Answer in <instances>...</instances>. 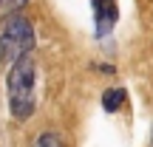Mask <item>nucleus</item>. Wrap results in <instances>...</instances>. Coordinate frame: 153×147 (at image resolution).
<instances>
[{"mask_svg":"<svg viewBox=\"0 0 153 147\" xmlns=\"http://www.w3.org/2000/svg\"><path fill=\"white\" fill-rule=\"evenodd\" d=\"M94 14H97L99 34H105L108 28H114V23H116V3L114 0H94Z\"/></svg>","mask_w":153,"mask_h":147,"instance_id":"nucleus-3","label":"nucleus"},{"mask_svg":"<svg viewBox=\"0 0 153 147\" xmlns=\"http://www.w3.org/2000/svg\"><path fill=\"white\" fill-rule=\"evenodd\" d=\"M125 99H128L125 88H108V91L102 93V108L108 110V113H114V110H119L122 105H125Z\"/></svg>","mask_w":153,"mask_h":147,"instance_id":"nucleus-4","label":"nucleus"},{"mask_svg":"<svg viewBox=\"0 0 153 147\" xmlns=\"http://www.w3.org/2000/svg\"><path fill=\"white\" fill-rule=\"evenodd\" d=\"M34 48V26L23 14H9L0 26V62L11 65L14 60L31 54Z\"/></svg>","mask_w":153,"mask_h":147,"instance_id":"nucleus-2","label":"nucleus"},{"mask_svg":"<svg viewBox=\"0 0 153 147\" xmlns=\"http://www.w3.org/2000/svg\"><path fill=\"white\" fill-rule=\"evenodd\" d=\"M6 96H9V113L14 122L31 119L37 108V65L31 54L11 62L9 76H6Z\"/></svg>","mask_w":153,"mask_h":147,"instance_id":"nucleus-1","label":"nucleus"},{"mask_svg":"<svg viewBox=\"0 0 153 147\" xmlns=\"http://www.w3.org/2000/svg\"><path fill=\"white\" fill-rule=\"evenodd\" d=\"M26 3H28V0H0V6H3L6 11H20Z\"/></svg>","mask_w":153,"mask_h":147,"instance_id":"nucleus-6","label":"nucleus"},{"mask_svg":"<svg viewBox=\"0 0 153 147\" xmlns=\"http://www.w3.org/2000/svg\"><path fill=\"white\" fill-rule=\"evenodd\" d=\"M31 147H65V144H62V139L57 136V133L45 130V133H40V136L34 139V144H31Z\"/></svg>","mask_w":153,"mask_h":147,"instance_id":"nucleus-5","label":"nucleus"}]
</instances>
